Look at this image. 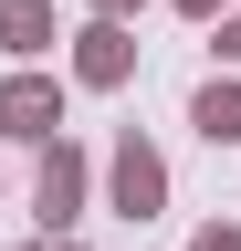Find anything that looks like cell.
<instances>
[{
    "label": "cell",
    "instance_id": "8",
    "mask_svg": "<svg viewBox=\"0 0 241 251\" xmlns=\"http://www.w3.org/2000/svg\"><path fill=\"white\" fill-rule=\"evenodd\" d=\"M220 52H241V21H231V31H220Z\"/></svg>",
    "mask_w": 241,
    "mask_h": 251
},
{
    "label": "cell",
    "instance_id": "10",
    "mask_svg": "<svg viewBox=\"0 0 241 251\" xmlns=\"http://www.w3.org/2000/svg\"><path fill=\"white\" fill-rule=\"evenodd\" d=\"M189 11H210V0H189Z\"/></svg>",
    "mask_w": 241,
    "mask_h": 251
},
{
    "label": "cell",
    "instance_id": "9",
    "mask_svg": "<svg viewBox=\"0 0 241 251\" xmlns=\"http://www.w3.org/2000/svg\"><path fill=\"white\" fill-rule=\"evenodd\" d=\"M105 11H126V0H105Z\"/></svg>",
    "mask_w": 241,
    "mask_h": 251
},
{
    "label": "cell",
    "instance_id": "7",
    "mask_svg": "<svg viewBox=\"0 0 241 251\" xmlns=\"http://www.w3.org/2000/svg\"><path fill=\"white\" fill-rule=\"evenodd\" d=\"M199 251H241V230H199Z\"/></svg>",
    "mask_w": 241,
    "mask_h": 251
},
{
    "label": "cell",
    "instance_id": "3",
    "mask_svg": "<svg viewBox=\"0 0 241 251\" xmlns=\"http://www.w3.org/2000/svg\"><path fill=\"white\" fill-rule=\"evenodd\" d=\"M84 84H126V31H115V21L84 31Z\"/></svg>",
    "mask_w": 241,
    "mask_h": 251
},
{
    "label": "cell",
    "instance_id": "4",
    "mask_svg": "<svg viewBox=\"0 0 241 251\" xmlns=\"http://www.w3.org/2000/svg\"><path fill=\"white\" fill-rule=\"evenodd\" d=\"M0 42H11V52H42L53 42V11H42V0H0Z\"/></svg>",
    "mask_w": 241,
    "mask_h": 251
},
{
    "label": "cell",
    "instance_id": "5",
    "mask_svg": "<svg viewBox=\"0 0 241 251\" xmlns=\"http://www.w3.org/2000/svg\"><path fill=\"white\" fill-rule=\"evenodd\" d=\"M74 188H84V168L53 147V157H42V220H74Z\"/></svg>",
    "mask_w": 241,
    "mask_h": 251
},
{
    "label": "cell",
    "instance_id": "1",
    "mask_svg": "<svg viewBox=\"0 0 241 251\" xmlns=\"http://www.w3.org/2000/svg\"><path fill=\"white\" fill-rule=\"evenodd\" d=\"M53 115H63V94H53L42 74H21L11 94H0V126H11V136H53Z\"/></svg>",
    "mask_w": 241,
    "mask_h": 251
},
{
    "label": "cell",
    "instance_id": "6",
    "mask_svg": "<svg viewBox=\"0 0 241 251\" xmlns=\"http://www.w3.org/2000/svg\"><path fill=\"white\" fill-rule=\"evenodd\" d=\"M199 136H210V147L241 136V84H210V94H199Z\"/></svg>",
    "mask_w": 241,
    "mask_h": 251
},
{
    "label": "cell",
    "instance_id": "2",
    "mask_svg": "<svg viewBox=\"0 0 241 251\" xmlns=\"http://www.w3.org/2000/svg\"><path fill=\"white\" fill-rule=\"evenodd\" d=\"M158 157H147V147H115V209H126V220H147V209H158Z\"/></svg>",
    "mask_w": 241,
    "mask_h": 251
}]
</instances>
